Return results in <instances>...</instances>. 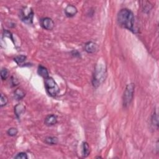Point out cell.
Here are the masks:
<instances>
[{
    "label": "cell",
    "mask_w": 159,
    "mask_h": 159,
    "mask_svg": "<svg viewBox=\"0 0 159 159\" xmlns=\"http://www.w3.org/2000/svg\"><path fill=\"white\" fill-rule=\"evenodd\" d=\"M135 85L133 83L129 84L126 88L123 97V105L125 107L129 106L131 103L134 93Z\"/></svg>",
    "instance_id": "4"
},
{
    "label": "cell",
    "mask_w": 159,
    "mask_h": 159,
    "mask_svg": "<svg viewBox=\"0 0 159 159\" xmlns=\"http://www.w3.org/2000/svg\"><path fill=\"white\" fill-rule=\"evenodd\" d=\"M45 87L47 92L50 96H56L60 91V89L57 83L51 77H48L45 79Z\"/></svg>",
    "instance_id": "3"
},
{
    "label": "cell",
    "mask_w": 159,
    "mask_h": 159,
    "mask_svg": "<svg viewBox=\"0 0 159 159\" xmlns=\"http://www.w3.org/2000/svg\"><path fill=\"white\" fill-rule=\"evenodd\" d=\"M106 77V65L101 62L98 63L95 67L94 75L93 78V85L95 87L99 86L103 83Z\"/></svg>",
    "instance_id": "2"
},
{
    "label": "cell",
    "mask_w": 159,
    "mask_h": 159,
    "mask_svg": "<svg viewBox=\"0 0 159 159\" xmlns=\"http://www.w3.org/2000/svg\"><path fill=\"white\" fill-rule=\"evenodd\" d=\"M45 142L49 145H56L59 142V139L56 137H47L45 139Z\"/></svg>",
    "instance_id": "14"
},
{
    "label": "cell",
    "mask_w": 159,
    "mask_h": 159,
    "mask_svg": "<svg viewBox=\"0 0 159 159\" xmlns=\"http://www.w3.org/2000/svg\"><path fill=\"white\" fill-rule=\"evenodd\" d=\"M118 22L119 24L125 29L136 33L135 28V17L133 13L128 9H123L118 14Z\"/></svg>",
    "instance_id": "1"
},
{
    "label": "cell",
    "mask_w": 159,
    "mask_h": 159,
    "mask_svg": "<svg viewBox=\"0 0 159 159\" xmlns=\"http://www.w3.org/2000/svg\"><path fill=\"white\" fill-rule=\"evenodd\" d=\"M98 46L94 42H88L85 45V50L88 54H93L98 50Z\"/></svg>",
    "instance_id": "7"
},
{
    "label": "cell",
    "mask_w": 159,
    "mask_h": 159,
    "mask_svg": "<svg viewBox=\"0 0 159 159\" xmlns=\"http://www.w3.org/2000/svg\"><path fill=\"white\" fill-rule=\"evenodd\" d=\"M90 153V146L87 142H84L83 143V149H82V153L83 157H87Z\"/></svg>",
    "instance_id": "12"
},
{
    "label": "cell",
    "mask_w": 159,
    "mask_h": 159,
    "mask_svg": "<svg viewBox=\"0 0 159 159\" xmlns=\"http://www.w3.org/2000/svg\"><path fill=\"white\" fill-rule=\"evenodd\" d=\"M33 17L34 13L31 8L24 7L21 10L20 17L21 20L24 22L26 23V24H32V20H33Z\"/></svg>",
    "instance_id": "5"
},
{
    "label": "cell",
    "mask_w": 159,
    "mask_h": 159,
    "mask_svg": "<svg viewBox=\"0 0 159 159\" xmlns=\"http://www.w3.org/2000/svg\"><path fill=\"white\" fill-rule=\"evenodd\" d=\"M37 73H38V74L40 76L44 78L45 79L49 77L47 69L45 67H43V65H39L38 67V70H37Z\"/></svg>",
    "instance_id": "11"
},
{
    "label": "cell",
    "mask_w": 159,
    "mask_h": 159,
    "mask_svg": "<svg viewBox=\"0 0 159 159\" xmlns=\"http://www.w3.org/2000/svg\"><path fill=\"white\" fill-rule=\"evenodd\" d=\"M17 132H18V130L15 128H11L10 129H9L7 131V134L9 135V136H11V137L16 136Z\"/></svg>",
    "instance_id": "17"
},
{
    "label": "cell",
    "mask_w": 159,
    "mask_h": 159,
    "mask_svg": "<svg viewBox=\"0 0 159 159\" xmlns=\"http://www.w3.org/2000/svg\"><path fill=\"white\" fill-rule=\"evenodd\" d=\"M25 96V93L20 88H17L15 91V97L16 100H21Z\"/></svg>",
    "instance_id": "13"
},
{
    "label": "cell",
    "mask_w": 159,
    "mask_h": 159,
    "mask_svg": "<svg viewBox=\"0 0 159 159\" xmlns=\"http://www.w3.org/2000/svg\"><path fill=\"white\" fill-rule=\"evenodd\" d=\"M4 36L9 37V38H11V39L13 41V38L12 34H11V33L9 31H4Z\"/></svg>",
    "instance_id": "21"
},
{
    "label": "cell",
    "mask_w": 159,
    "mask_h": 159,
    "mask_svg": "<svg viewBox=\"0 0 159 159\" xmlns=\"http://www.w3.org/2000/svg\"><path fill=\"white\" fill-rule=\"evenodd\" d=\"M26 107L22 104H17L15 107V113L17 118H20L21 116L25 112Z\"/></svg>",
    "instance_id": "10"
},
{
    "label": "cell",
    "mask_w": 159,
    "mask_h": 159,
    "mask_svg": "<svg viewBox=\"0 0 159 159\" xmlns=\"http://www.w3.org/2000/svg\"><path fill=\"white\" fill-rule=\"evenodd\" d=\"M65 15L68 17H73L77 13V9L75 6L70 4V5H68L66 8L65 9Z\"/></svg>",
    "instance_id": "8"
},
{
    "label": "cell",
    "mask_w": 159,
    "mask_h": 159,
    "mask_svg": "<svg viewBox=\"0 0 159 159\" xmlns=\"http://www.w3.org/2000/svg\"><path fill=\"white\" fill-rule=\"evenodd\" d=\"M45 124L47 126H52L57 124V118L54 114H50L47 116L45 119Z\"/></svg>",
    "instance_id": "9"
},
{
    "label": "cell",
    "mask_w": 159,
    "mask_h": 159,
    "mask_svg": "<svg viewBox=\"0 0 159 159\" xmlns=\"http://www.w3.org/2000/svg\"><path fill=\"white\" fill-rule=\"evenodd\" d=\"M26 56L21 55L17 56V57H16L15 59H14V60H15V61L16 62L17 64L20 65V64H21L24 62L26 60Z\"/></svg>",
    "instance_id": "15"
},
{
    "label": "cell",
    "mask_w": 159,
    "mask_h": 159,
    "mask_svg": "<svg viewBox=\"0 0 159 159\" xmlns=\"http://www.w3.org/2000/svg\"><path fill=\"white\" fill-rule=\"evenodd\" d=\"M9 76V72L6 68H3L1 70V78L3 80H6Z\"/></svg>",
    "instance_id": "18"
},
{
    "label": "cell",
    "mask_w": 159,
    "mask_h": 159,
    "mask_svg": "<svg viewBox=\"0 0 159 159\" xmlns=\"http://www.w3.org/2000/svg\"><path fill=\"white\" fill-rule=\"evenodd\" d=\"M40 22L41 26L46 30L50 31L54 29V22L52 19L50 17H44L41 19Z\"/></svg>",
    "instance_id": "6"
},
{
    "label": "cell",
    "mask_w": 159,
    "mask_h": 159,
    "mask_svg": "<svg viewBox=\"0 0 159 159\" xmlns=\"http://www.w3.org/2000/svg\"><path fill=\"white\" fill-rule=\"evenodd\" d=\"M158 120L157 114L156 113H154L152 118V123L153 126H156L157 128H158Z\"/></svg>",
    "instance_id": "19"
},
{
    "label": "cell",
    "mask_w": 159,
    "mask_h": 159,
    "mask_svg": "<svg viewBox=\"0 0 159 159\" xmlns=\"http://www.w3.org/2000/svg\"><path fill=\"white\" fill-rule=\"evenodd\" d=\"M8 98L1 93V97H0V106L3 107L4 106H6L8 104Z\"/></svg>",
    "instance_id": "16"
},
{
    "label": "cell",
    "mask_w": 159,
    "mask_h": 159,
    "mask_svg": "<svg viewBox=\"0 0 159 159\" xmlns=\"http://www.w3.org/2000/svg\"><path fill=\"white\" fill-rule=\"evenodd\" d=\"M16 159H27L28 157L27 153L25 152H20L18 153L16 156L14 157Z\"/></svg>",
    "instance_id": "20"
}]
</instances>
